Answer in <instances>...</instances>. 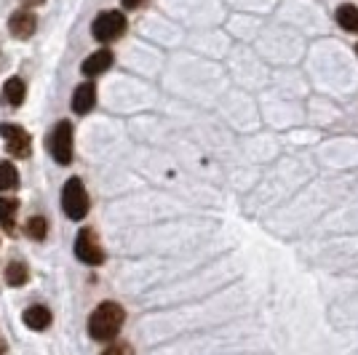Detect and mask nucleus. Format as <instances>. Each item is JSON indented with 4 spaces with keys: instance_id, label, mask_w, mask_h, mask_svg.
<instances>
[{
    "instance_id": "1",
    "label": "nucleus",
    "mask_w": 358,
    "mask_h": 355,
    "mask_svg": "<svg viewBox=\"0 0 358 355\" xmlns=\"http://www.w3.org/2000/svg\"><path fill=\"white\" fill-rule=\"evenodd\" d=\"M126 321V310L118 302H102L96 310L91 312L89 318V334L91 340L96 342H110L118 337V331L123 328Z\"/></svg>"
},
{
    "instance_id": "2",
    "label": "nucleus",
    "mask_w": 358,
    "mask_h": 355,
    "mask_svg": "<svg viewBox=\"0 0 358 355\" xmlns=\"http://www.w3.org/2000/svg\"><path fill=\"white\" fill-rule=\"evenodd\" d=\"M89 193H86V187H83V182L78 177L67 179V184H64V190H62V208H64V214L70 217V219H83L86 214H89Z\"/></svg>"
},
{
    "instance_id": "3",
    "label": "nucleus",
    "mask_w": 358,
    "mask_h": 355,
    "mask_svg": "<svg viewBox=\"0 0 358 355\" xmlns=\"http://www.w3.org/2000/svg\"><path fill=\"white\" fill-rule=\"evenodd\" d=\"M48 152L54 155V161L59 166L73 163V123L70 120H59L54 126V131L48 136Z\"/></svg>"
},
{
    "instance_id": "4",
    "label": "nucleus",
    "mask_w": 358,
    "mask_h": 355,
    "mask_svg": "<svg viewBox=\"0 0 358 355\" xmlns=\"http://www.w3.org/2000/svg\"><path fill=\"white\" fill-rule=\"evenodd\" d=\"M91 32H94L96 41L110 43V41H115V38H120L126 32V16L120 14V11H105V14H99L94 19Z\"/></svg>"
},
{
    "instance_id": "5",
    "label": "nucleus",
    "mask_w": 358,
    "mask_h": 355,
    "mask_svg": "<svg viewBox=\"0 0 358 355\" xmlns=\"http://www.w3.org/2000/svg\"><path fill=\"white\" fill-rule=\"evenodd\" d=\"M75 254L83 265H102L105 262V252H102L99 240L94 236V230H89V227H83L75 238Z\"/></svg>"
},
{
    "instance_id": "6",
    "label": "nucleus",
    "mask_w": 358,
    "mask_h": 355,
    "mask_svg": "<svg viewBox=\"0 0 358 355\" xmlns=\"http://www.w3.org/2000/svg\"><path fill=\"white\" fill-rule=\"evenodd\" d=\"M0 136L6 139V150H8L14 158H27V155H30L32 139L22 126H16V123H3V126H0Z\"/></svg>"
},
{
    "instance_id": "7",
    "label": "nucleus",
    "mask_w": 358,
    "mask_h": 355,
    "mask_svg": "<svg viewBox=\"0 0 358 355\" xmlns=\"http://www.w3.org/2000/svg\"><path fill=\"white\" fill-rule=\"evenodd\" d=\"M35 27H38V19H35V14L32 11H16V14H11V19H8V30H11V35L14 38H19V41H27L32 32H35Z\"/></svg>"
},
{
    "instance_id": "8",
    "label": "nucleus",
    "mask_w": 358,
    "mask_h": 355,
    "mask_svg": "<svg viewBox=\"0 0 358 355\" xmlns=\"http://www.w3.org/2000/svg\"><path fill=\"white\" fill-rule=\"evenodd\" d=\"M113 67V51H107V48H102V51H94L91 57H86V61L80 64V70H83V75H89V78H96V75L107 73Z\"/></svg>"
},
{
    "instance_id": "9",
    "label": "nucleus",
    "mask_w": 358,
    "mask_h": 355,
    "mask_svg": "<svg viewBox=\"0 0 358 355\" xmlns=\"http://www.w3.org/2000/svg\"><path fill=\"white\" fill-rule=\"evenodd\" d=\"M94 104H96V86L94 83H80L73 94V110L78 115H86L94 110Z\"/></svg>"
},
{
    "instance_id": "10",
    "label": "nucleus",
    "mask_w": 358,
    "mask_h": 355,
    "mask_svg": "<svg viewBox=\"0 0 358 355\" xmlns=\"http://www.w3.org/2000/svg\"><path fill=\"white\" fill-rule=\"evenodd\" d=\"M22 318H24V324L30 326L32 331H43V328L51 326V310L43 307V305H32V307H27Z\"/></svg>"
},
{
    "instance_id": "11",
    "label": "nucleus",
    "mask_w": 358,
    "mask_h": 355,
    "mask_svg": "<svg viewBox=\"0 0 358 355\" xmlns=\"http://www.w3.org/2000/svg\"><path fill=\"white\" fill-rule=\"evenodd\" d=\"M16 211H19V201H16V198H8V195H0V227H3L6 233H14Z\"/></svg>"
},
{
    "instance_id": "12",
    "label": "nucleus",
    "mask_w": 358,
    "mask_h": 355,
    "mask_svg": "<svg viewBox=\"0 0 358 355\" xmlns=\"http://www.w3.org/2000/svg\"><path fill=\"white\" fill-rule=\"evenodd\" d=\"M24 94H27V86H24L22 78H8L6 80V86H3V99H6V104L19 107V104L24 102Z\"/></svg>"
},
{
    "instance_id": "13",
    "label": "nucleus",
    "mask_w": 358,
    "mask_h": 355,
    "mask_svg": "<svg viewBox=\"0 0 358 355\" xmlns=\"http://www.w3.org/2000/svg\"><path fill=\"white\" fill-rule=\"evenodd\" d=\"M6 283L8 286H24L27 283V278H30V267L24 265L22 259H11L8 265H6Z\"/></svg>"
},
{
    "instance_id": "14",
    "label": "nucleus",
    "mask_w": 358,
    "mask_h": 355,
    "mask_svg": "<svg viewBox=\"0 0 358 355\" xmlns=\"http://www.w3.org/2000/svg\"><path fill=\"white\" fill-rule=\"evenodd\" d=\"M337 24L348 32H358V8L353 3H343L340 8H337Z\"/></svg>"
},
{
    "instance_id": "15",
    "label": "nucleus",
    "mask_w": 358,
    "mask_h": 355,
    "mask_svg": "<svg viewBox=\"0 0 358 355\" xmlns=\"http://www.w3.org/2000/svg\"><path fill=\"white\" fill-rule=\"evenodd\" d=\"M19 187V171H16L14 163L3 161L0 163V190L8 193V190H16Z\"/></svg>"
},
{
    "instance_id": "16",
    "label": "nucleus",
    "mask_w": 358,
    "mask_h": 355,
    "mask_svg": "<svg viewBox=\"0 0 358 355\" xmlns=\"http://www.w3.org/2000/svg\"><path fill=\"white\" fill-rule=\"evenodd\" d=\"M24 233H27L32 240H43L45 233H48V222H45V217H30L27 224H24Z\"/></svg>"
},
{
    "instance_id": "17",
    "label": "nucleus",
    "mask_w": 358,
    "mask_h": 355,
    "mask_svg": "<svg viewBox=\"0 0 358 355\" xmlns=\"http://www.w3.org/2000/svg\"><path fill=\"white\" fill-rule=\"evenodd\" d=\"M102 355H131V347H129V345H113V347H107Z\"/></svg>"
},
{
    "instance_id": "18",
    "label": "nucleus",
    "mask_w": 358,
    "mask_h": 355,
    "mask_svg": "<svg viewBox=\"0 0 358 355\" xmlns=\"http://www.w3.org/2000/svg\"><path fill=\"white\" fill-rule=\"evenodd\" d=\"M145 3H148V0H123V8H131V11H134V8H142Z\"/></svg>"
},
{
    "instance_id": "19",
    "label": "nucleus",
    "mask_w": 358,
    "mask_h": 355,
    "mask_svg": "<svg viewBox=\"0 0 358 355\" xmlns=\"http://www.w3.org/2000/svg\"><path fill=\"white\" fill-rule=\"evenodd\" d=\"M22 3H24V6H43L45 0H22Z\"/></svg>"
},
{
    "instance_id": "20",
    "label": "nucleus",
    "mask_w": 358,
    "mask_h": 355,
    "mask_svg": "<svg viewBox=\"0 0 358 355\" xmlns=\"http://www.w3.org/2000/svg\"><path fill=\"white\" fill-rule=\"evenodd\" d=\"M6 353V345H3V342H0V355Z\"/></svg>"
},
{
    "instance_id": "21",
    "label": "nucleus",
    "mask_w": 358,
    "mask_h": 355,
    "mask_svg": "<svg viewBox=\"0 0 358 355\" xmlns=\"http://www.w3.org/2000/svg\"><path fill=\"white\" fill-rule=\"evenodd\" d=\"M356 54H358V43H356Z\"/></svg>"
}]
</instances>
